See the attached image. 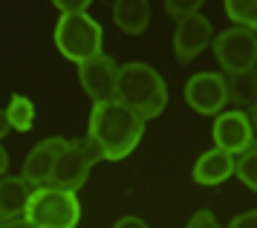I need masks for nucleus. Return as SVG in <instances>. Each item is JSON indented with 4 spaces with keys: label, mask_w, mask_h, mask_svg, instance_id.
Returning <instances> with one entry per match:
<instances>
[{
    "label": "nucleus",
    "mask_w": 257,
    "mask_h": 228,
    "mask_svg": "<svg viewBox=\"0 0 257 228\" xmlns=\"http://www.w3.org/2000/svg\"><path fill=\"white\" fill-rule=\"evenodd\" d=\"M113 21L121 32L142 35L151 23V3L148 0H118L113 3Z\"/></svg>",
    "instance_id": "nucleus-14"
},
{
    "label": "nucleus",
    "mask_w": 257,
    "mask_h": 228,
    "mask_svg": "<svg viewBox=\"0 0 257 228\" xmlns=\"http://www.w3.org/2000/svg\"><path fill=\"white\" fill-rule=\"evenodd\" d=\"M214 148L225 150L231 156H240L254 145V127L248 122V113L243 110H228V113H220L214 119Z\"/></svg>",
    "instance_id": "nucleus-9"
},
{
    "label": "nucleus",
    "mask_w": 257,
    "mask_h": 228,
    "mask_svg": "<svg viewBox=\"0 0 257 228\" xmlns=\"http://www.w3.org/2000/svg\"><path fill=\"white\" fill-rule=\"evenodd\" d=\"M185 228H222V225L217 222V217H214L211 211H197L194 217L188 219Z\"/></svg>",
    "instance_id": "nucleus-21"
},
{
    "label": "nucleus",
    "mask_w": 257,
    "mask_h": 228,
    "mask_svg": "<svg viewBox=\"0 0 257 228\" xmlns=\"http://www.w3.org/2000/svg\"><path fill=\"white\" fill-rule=\"evenodd\" d=\"M113 228H148V225H145V219H139V217H121Z\"/></svg>",
    "instance_id": "nucleus-23"
},
{
    "label": "nucleus",
    "mask_w": 257,
    "mask_h": 228,
    "mask_svg": "<svg viewBox=\"0 0 257 228\" xmlns=\"http://www.w3.org/2000/svg\"><path fill=\"white\" fill-rule=\"evenodd\" d=\"M35 228H75L81 222V202L70 191L35 188L24 214Z\"/></svg>",
    "instance_id": "nucleus-3"
},
{
    "label": "nucleus",
    "mask_w": 257,
    "mask_h": 228,
    "mask_svg": "<svg viewBox=\"0 0 257 228\" xmlns=\"http://www.w3.org/2000/svg\"><path fill=\"white\" fill-rule=\"evenodd\" d=\"M6 171H9V153H6L3 145H0V179L6 176Z\"/></svg>",
    "instance_id": "nucleus-25"
},
{
    "label": "nucleus",
    "mask_w": 257,
    "mask_h": 228,
    "mask_svg": "<svg viewBox=\"0 0 257 228\" xmlns=\"http://www.w3.org/2000/svg\"><path fill=\"white\" fill-rule=\"evenodd\" d=\"M234 173H237V179H240L248 191H257V142L245 150V153L237 156V168H234Z\"/></svg>",
    "instance_id": "nucleus-18"
},
{
    "label": "nucleus",
    "mask_w": 257,
    "mask_h": 228,
    "mask_svg": "<svg viewBox=\"0 0 257 228\" xmlns=\"http://www.w3.org/2000/svg\"><path fill=\"white\" fill-rule=\"evenodd\" d=\"M214 41V29H211L208 18L202 15H191L176 21V32H174V55L182 64H191L197 55H202L208 44Z\"/></svg>",
    "instance_id": "nucleus-10"
},
{
    "label": "nucleus",
    "mask_w": 257,
    "mask_h": 228,
    "mask_svg": "<svg viewBox=\"0 0 257 228\" xmlns=\"http://www.w3.org/2000/svg\"><path fill=\"white\" fill-rule=\"evenodd\" d=\"M6 116H9V125H12V130H18V133H29V130H32V125H35V104L29 101L26 95L15 92L12 101H9Z\"/></svg>",
    "instance_id": "nucleus-16"
},
{
    "label": "nucleus",
    "mask_w": 257,
    "mask_h": 228,
    "mask_svg": "<svg viewBox=\"0 0 257 228\" xmlns=\"http://www.w3.org/2000/svg\"><path fill=\"white\" fill-rule=\"evenodd\" d=\"M234 168H237V159H234L231 153H225L220 148H211L194 165V182L205 185V188L222 185L228 176H234Z\"/></svg>",
    "instance_id": "nucleus-12"
},
{
    "label": "nucleus",
    "mask_w": 257,
    "mask_h": 228,
    "mask_svg": "<svg viewBox=\"0 0 257 228\" xmlns=\"http://www.w3.org/2000/svg\"><path fill=\"white\" fill-rule=\"evenodd\" d=\"M101 26L90 15H61L55 23V46L72 64H84L101 55Z\"/></svg>",
    "instance_id": "nucleus-4"
},
{
    "label": "nucleus",
    "mask_w": 257,
    "mask_h": 228,
    "mask_svg": "<svg viewBox=\"0 0 257 228\" xmlns=\"http://www.w3.org/2000/svg\"><path fill=\"white\" fill-rule=\"evenodd\" d=\"M55 9L61 15H87L90 12V0H55Z\"/></svg>",
    "instance_id": "nucleus-20"
},
{
    "label": "nucleus",
    "mask_w": 257,
    "mask_h": 228,
    "mask_svg": "<svg viewBox=\"0 0 257 228\" xmlns=\"http://www.w3.org/2000/svg\"><path fill=\"white\" fill-rule=\"evenodd\" d=\"M225 15L234 21V26H243L257 32V0H228Z\"/></svg>",
    "instance_id": "nucleus-17"
},
{
    "label": "nucleus",
    "mask_w": 257,
    "mask_h": 228,
    "mask_svg": "<svg viewBox=\"0 0 257 228\" xmlns=\"http://www.w3.org/2000/svg\"><path fill=\"white\" fill-rule=\"evenodd\" d=\"M87 136L98 145L107 162H121L136 150L145 136V119H139L130 107L118 101L93 104Z\"/></svg>",
    "instance_id": "nucleus-1"
},
{
    "label": "nucleus",
    "mask_w": 257,
    "mask_h": 228,
    "mask_svg": "<svg viewBox=\"0 0 257 228\" xmlns=\"http://www.w3.org/2000/svg\"><path fill=\"white\" fill-rule=\"evenodd\" d=\"M225 90H228V101L234 104V110H243V107L251 110L257 104V69L225 75Z\"/></svg>",
    "instance_id": "nucleus-15"
},
{
    "label": "nucleus",
    "mask_w": 257,
    "mask_h": 228,
    "mask_svg": "<svg viewBox=\"0 0 257 228\" xmlns=\"http://www.w3.org/2000/svg\"><path fill=\"white\" fill-rule=\"evenodd\" d=\"M12 130V125H9V116H6V110H0V139L6 136Z\"/></svg>",
    "instance_id": "nucleus-26"
},
{
    "label": "nucleus",
    "mask_w": 257,
    "mask_h": 228,
    "mask_svg": "<svg viewBox=\"0 0 257 228\" xmlns=\"http://www.w3.org/2000/svg\"><path fill=\"white\" fill-rule=\"evenodd\" d=\"M214 55L217 64L225 69V75L257 69V32L231 26L214 38Z\"/></svg>",
    "instance_id": "nucleus-6"
},
{
    "label": "nucleus",
    "mask_w": 257,
    "mask_h": 228,
    "mask_svg": "<svg viewBox=\"0 0 257 228\" xmlns=\"http://www.w3.org/2000/svg\"><path fill=\"white\" fill-rule=\"evenodd\" d=\"M202 9V0H168L165 3V12L176 18V21H182V18H191V15H199Z\"/></svg>",
    "instance_id": "nucleus-19"
},
{
    "label": "nucleus",
    "mask_w": 257,
    "mask_h": 228,
    "mask_svg": "<svg viewBox=\"0 0 257 228\" xmlns=\"http://www.w3.org/2000/svg\"><path fill=\"white\" fill-rule=\"evenodd\" d=\"M29 196H32V191L24 176H3L0 179V222L24 217Z\"/></svg>",
    "instance_id": "nucleus-13"
},
{
    "label": "nucleus",
    "mask_w": 257,
    "mask_h": 228,
    "mask_svg": "<svg viewBox=\"0 0 257 228\" xmlns=\"http://www.w3.org/2000/svg\"><path fill=\"white\" fill-rule=\"evenodd\" d=\"M0 228H35L26 217H18V219H9V222H0Z\"/></svg>",
    "instance_id": "nucleus-24"
},
{
    "label": "nucleus",
    "mask_w": 257,
    "mask_h": 228,
    "mask_svg": "<svg viewBox=\"0 0 257 228\" xmlns=\"http://www.w3.org/2000/svg\"><path fill=\"white\" fill-rule=\"evenodd\" d=\"M228 228H257V211H245L240 217H234Z\"/></svg>",
    "instance_id": "nucleus-22"
},
{
    "label": "nucleus",
    "mask_w": 257,
    "mask_h": 228,
    "mask_svg": "<svg viewBox=\"0 0 257 228\" xmlns=\"http://www.w3.org/2000/svg\"><path fill=\"white\" fill-rule=\"evenodd\" d=\"M116 101L130 107L139 119L148 122V119H156L168 107V87L153 67L133 61V64H124L118 72Z\"/></svg>",
    "instance_id": "nucleus-2"
},
{
    "label": "nucleus",
    "mask_w": 257,
    "mask_h": 228,
    "mask_svg": "<svg viewBox=\"0 0 257 228\" xmlns=\"http://www.w3.org/2000/svg\"><path fill=\"white\" fill-rule=\"evenodd\" d=\"M248 122H251V127L257 130V104L251 107V110H248Z\"/></svg>",
    "instance_id": "nucleus-27"
},
{
    "label": "nucleus",
    "mask_w": 257,
    "mask_h": 228,
    "mask_svg": "<svg viewBox=\"0 0 257 228\" xmlns=\"http://www.w3.org/2000/svg\"><path fill=\"white\" fill-rule=\"evenodd\" d=\"M118 67L110 55H95L90 61L78 64V81H81V90L90 95L93 104H107L116 101V90H118Z\"/></svg>",
    "instance_id": "nucleus-7"
},
{
    "label": "nucleus",
    "mask_w": 257,
    "mask_h": 228,
    "mask_svg": "<svg viewBox=\"0 0 257 228\" xmlns=\"http://www.w3.org/2000/svg\"><path fill=\"white\" fill-rule=\"evenodd\" d=\"M101 159H104V153L98 150V145H95L90 136L67 142V150L61 153L58 165H55V171H52L49 188H58V191L75 194V191L87 182L90 168H93L95 162H101Z\"/></svg>",
    "instance_id": "nucleus-5"
},
{
    "label": "nucleus",
    "mask_w": 257,
    "mask_h": 228,
    "mask_svg": "<svg viewBox=\"0 0 257 228\" xmlns=\"http://www.w3.org/2000/svg\"><path fill=\"white\" fill-rule=\"evenodd\" d=\"M64 150H67V139H44V142H38L35 148L29 150V156L24 159L21 176L32 188H47Z\"/></svg>",
    "instance_id": "nucleus-11"
},
{
    "label": "nucleus",
    "mask_w": 257,
    "mask_h": 228,
    "mask_svg": "<svg viewBox=\"0 0 257 228\" xmlns=\"http://www.w3.org/2000/svg\"><path fill=\"white\" fill-rule=\"evenodd\" d=\"M185 101L199 116H220L222 107L228 104L225 90V75L220 72H197L185 84Z\"/></svg>",
    "instance_id": "nucleus-8"
}]
</instances>
